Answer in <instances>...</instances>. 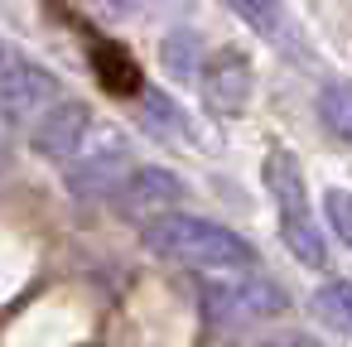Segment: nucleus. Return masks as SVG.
<instances>
[{
  "label": "nucleus",
  "instance_id": "nucleus-12",
  "mask_svg": "<svg viewBox=\"0 0 352 347\" xmlns=\"http://www.w3.org/2000/svg\"><path fill=\"white\" fill-rule=\"evenodd\" d=\"M318 121H323L338 140L352 135V97H347V82H342V78H328V82L318 87Z\"/></svg>",
  "mask_w": 352,
  "mask_h": 347
},
{
  "label": "nucleus",
  "instance_id": "nucleus-9",
  "mask_svg": "<svg viewBox=\"0 0 352 347\" xmlns=\"http://www.w3.org/2000/svg\"><path fill=\"white\" fill-rule=\"evenodd\" d=\"M222 5H227L232 15H241L265 44H289V39H294V34H289V15H285L280 0H222Z\"/></svg>",
  "mask_w": 352,
  "mask_h": 347
},
{
  "label": "nucleus",
  "instance_id": "nucleus-5",
  "mask_svg": "<svg viewBox=\"0 0 352 347\" xmlns=\"http://www.w3.org/2000/svg\"><path fill=\"white\" fill-rule=\"evenodd\" d=\"M54 97H58V78H54L44 63L20 58V54L0 58V116H6V121L34 116V111H44Z\"/></svg>",
  "mask_w": 352,
  "mask_h": 347
},
{
  "label": "nucleus",
  "instance_id": "nucleus-1",
  "mask_svg": "<svg viewBox=\"0 0 352 347\" xmlns=\"http://www.w3.org/2000/svg\"><path fill=\"white\" fill-rule=\"evenodd\" d=\"M145 246L164 260H179L188 270H241V265H256V246L222 227V222H208V217H193V212H155L150 227H145Z\"/></svg>",
  "mask_w": 352,
  "mask_h": 347
},
{
  "label": "nucleus",
  "instance_id": "nucleus-4",
  "mask_svg": "<svg viewBox=\"0 0 352 347\" xmlns=\"http://www.w3.org/2000/svg\"><path fill=\"white\" fill-rule=\"evenodd\" d=\"M39 121L30 126V150L39 159H68L78 155V145L92 131V107L78 97H54L44 111H34Z\"/></svg>",
  "mask_w": 352,
  "mask_h": 347
},
{
  "label": "nucleus",
  "instance_id": "nucleus-11",
  "mask_svg": "<svg viewBox=\"0 0 352 347\" xmlns=\"http://www.w3.org/2000/svg\"><path fill=\"white\" fill-rule=\"evenodd\" d=\"M314 318L323 328H333V333L352 328V289H347V280H333V284L314 289Z\"/></svg>",
  "mask_w": 352,
  "mask_h": 347
},
{
  "label": "nucleus",
  "instance_id": "nucleus-8",
  "mask_svg": "<svg viewBox=\"0 0 352 347\" xmlns=\"http://www.w3.org/2000/svg\"><path fill=\"white\" fill-rule=\"evenodd\" d=\"M280 217V241L289 246V256L309 270H323L328 265V241L318 232V217L314 208H299V212H275Z\"/></svg>",
  "mask_w": 352,
  "mask_h": 347
},
{
  "label": "nucleus",
  "instance_id": "nucleus-13",
  "mask_svg": "<svg viewBox=\"0 0 352 347\" xmlns=\"http://www.w3.org/2000/svg\"><path fill=\"white\" fill-rule=\"evenodd\" d=\"M323 212L338 241H352V212H347V188H328L323 193Z\"/></svg>",
  "mask_w": 352,
  "mask_h": 347
},
{
  "label": "nucleus",
  "instance_id": "nucleus-7",
  "mask_svg": "<svg viewBox=\"0 0 352 347\" xmlns=\"http://www.w3.org/2000/svg\"><path fill=\"white\" fill-rule=\"evenodd\" d=\"M184 198H188L184 174H174V169H164V164H140V169H131V179H126V203L140 208V212H169V208H179Z\"/></svg>",
  "mask_w": 352,
  "mask_h": 347
},
{
  "label": "nucleus",
  "instance_id": "nucleus-6",
  "mask_svg": "<svg viewBox=\"0 0 352 347\" xmlns=\"http://www.w3.org/2000/svg\"><path fill=\"white\" fill-rule=\"evenodd\" d=\"M126 164H131V145H126L121 135H102V140H97V150H92L82 164H73V169H68V188H73L78 198L102 193V188H111V183H121V179H126Z\"/></svg>",
  "mask_w": 352,
  "mask_h": 347
},
{
  "label": "nucleus",
  "instance_id": "nucleus-16",
  "mask_svg": "<svg viewBox=\"0 0 352 347\" xmlns=\"http://www.w3.org/2000/svg\"><path fill=\"white\" fill-rule=\"evenodd\" d=\"M102 10H111V15H131L135 10V0H97Z\"/></svg>",
  "mask_w": 352,
  "mask_h": 347
},
{
  "label": "nucleus",
  "instance_id": "nucleus-3",
  "mask_svg": "<svg viewBox=\"0 0 352 347\" xmlns=\"http://www.w3.org/2000/svg\"><path fill=\"white\" fill-rule=\"evenodd\" d=\"M198 92H203V107L222 121H236L246 107H251V92H256V68L241 49H212L203 54L198 63Z\"/></svg>",
  "mask_w": 352,
  "mask_h": 347
},
{
  "label": "nucleus",
  "instance_id": "nucleus-10",
  "mask_svg": "<svg viewBox=\"0 0 352 347\" xmlns=\"http://www.w3.org/2000/svg\"><path fill=\"white\" fill-rule=\"evenodd\" d=\"M160 63L174 82H193L198 78V63H203V39L193 30H169L160 39Z\"/></svg>",
  "mask_w": 352,
  "mask_h": 347
},
{
  "label": "nucleus",
  "instance_id": "nucleus-15",
  "mask_svg": "<svg viewBox=\"0 0 352 347\" xmlns=\"http://www.w3.org/2000/svg\"><path fill=\"white\" fill-rule=\"evenodd\" d=\"M265 347H318V342L304 337V333H285V337H275V342H265Z\"/></svg>",
  "mask_w": 352,
  "mask_h": 347
},
{
  "label": "nucleus",
  "instance_id": "nucleus-14",
  "mask_svg": "<svg viewBox=\"0 0 352 347\" xmlns=\"http://www.w3.org/2000/svg\"><path fill=\"white\" fill-rule=\"evenodd\" d=\"M140 102H145V116H150V126H155V131H179V126H184V121H179V107H174L164 92H155V87H150Z\"/></svg>",
  "mask_w": 352,
  "mask_h": 347
},
{
  "label": "nucleus",
  "instance_id": "nucleus-2",
  "mask_svg": "<svg viewBox=\"0 0 352 347\" xmlns=\"http://www.w3.org/2000/svg\"><path fill=\"white\" fill-rule=\"evenodd\" d=\"M198 299H203L208 318H217V323H256V318H275V313L289 309L285 284H275L256 265L198 270Z\"/></svg>",
  "mask_w": 352,
  "mask_h": 347
}]
</instances>
